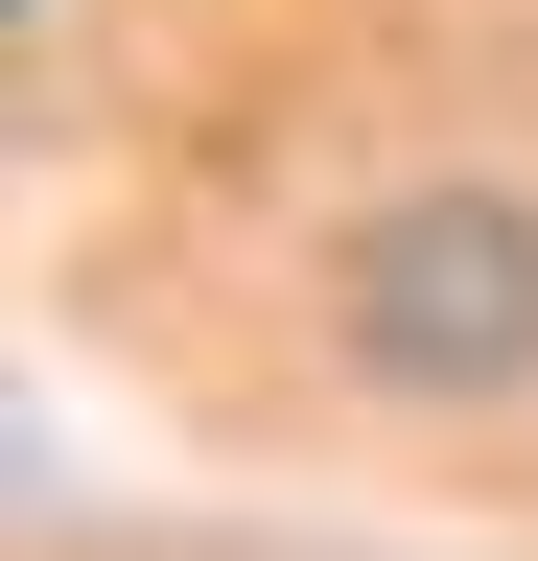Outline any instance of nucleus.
I'll list each match as a JSON object with an SVG mask.
<instances>
[{"label": "nucleus", "mask_w": 538, "mask_h": 561, "mask_svg": "<svg viewBox=\"0 0 538 561\" xmlns=\"http://www.w3.org/2000/svg\"><path fill=\"white\" fill-rule=\"evenodd\" d=\"M375 351L398 375H515L538 351V234L515 210H398L375 234Z\"/></svg>", "instance_id": "obj_1"}]
</instances>
